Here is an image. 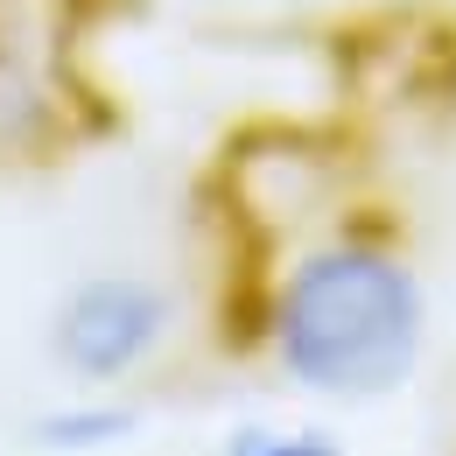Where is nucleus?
<instances>
[{"label":"nucleus","mask_w":456,"mask_h":456,"mask_svg":"<svg viewBox=\"0 0 456 456\" xmlns=\"http://www.w3.org/2000/svg\"><path fill=\"white\" fill-rule=\"evenodd\" d=\"M316 126L253 119L197 175L211 253V344L260 358L281 387L372 407L414 387L428 358V281L387 197L344 190Z\"/></svg>","instance_id":"nucleus-1"},{"label":"nucleus","mask_w":456,"mask_h":456,"mask_svg":"<svg viewBox=\"0 0 456 456\" xmlns=\"http://www.w3.org/2000/svg\"><path fill=\"white\" fill-rule=\"evenodd\" d=\"M141 0H0V175H50L126 134L99 70L106 28Z\"/></svg>","instance_id":"nucleus-2"},{"label":"nucleus","mask_w":456,"mask_h":456,"mask_svg":"<svg viewBox=\"0 0 456 456\" xmlns=\"http://www.w3.org/2000/svg\"><path fill=\"white\" fill-rule=\"evenodd\" d=\"M175 330V295L148 274H85L50 309V358L70 387L141 379Z\"/></svg>","instance_id":"nucleus-3"},{"label":"nucleus","mask_w":456,"mask_h":456,"mask_svg":"<svg viewBox=\"0 0 456 456\" xmlns=\"http://www.w3.org/2000/svg\"><path fill=\"white\" fill-rule=\"evenodd\" d=\"M141 436V407L119 387H70V400L43 407L28 421V443L43 456H106Z\"/></svg>","instance_id":"nucleus-4"},{"label":"nucleus","mask_w":456,"mask_h":456,"mask_svg":"<svg viewBox=\"0 0 456 456\" xmlns=\"http://www.w3.org/2000/svg\"><path fill=\"white\" fill-rule=\"evenodd\" d=\"M225 456H344L323 428H232L225 436Z\"/></svg>","instance_id":"nucleus-5"}]
</instances>
